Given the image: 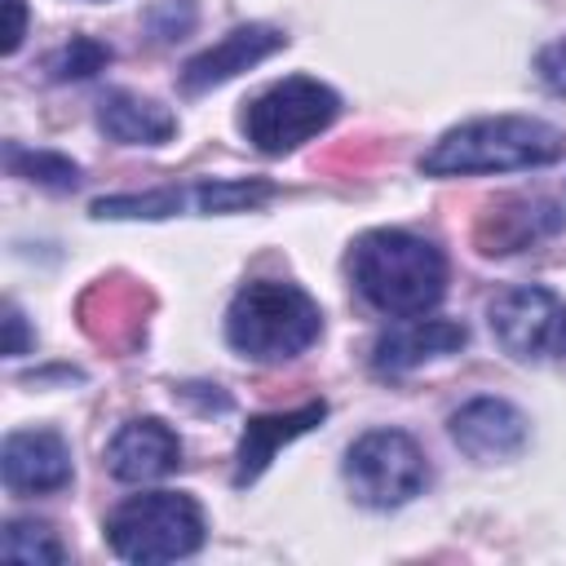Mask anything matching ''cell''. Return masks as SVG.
<instances>
[{"mask_svg": "<svg viewBox=\"0 0 566 566\" xmlns=\"http://www.w3.org/2000/svg\"><path fill=\"white\" fill-rule=\"evenodd\" d=\"M287 44V35L279 27H265V22H248V27H234L230 35H221L212 49L195 53L186 66H181V93H208L226 80H234L239 71L265 62L270 53H279Z\"/></svg>", "mask_w": 566, "mask_h": 566, "instance_id": "30bf717a", "label": "cell"}, {"mask_svg": "<svg viewBox=\"0 0 566 566\" xmlns=\"http://www.w3.org/2000/svg\"><path fill=\"white\" fill-rule=\"evenodd\" d=\"M4 164H9L18 177H27V181H35V186H44V190H57V195L80 186V168H75L66 155H53V150L4 146Z\"/></svg>", "mask_w": 566, "mask_h": 566, "instance_id": "ac0fdd59", "label": "cell"}, {"mask_svg": "<svg viewBox=\"0 0 566 566\" xmlns=\"http://www.w3.org/2000/svg\"><path fill=\"white\" fill-rule=\"evenodd\" d=\"M491 332L500 349L522 363L566 358V301L548 287H509L491 305Z\"/></svg>", "mask_w": 566, "mask_h": 566, "instance_id": "52a82bcc", "label": "cell"}, {"mask_svg": "<svg viewBox=\"0 0 566 566\" xmlns=\"http://www.w3.org/2000/svg\"><path fill=\"white\" fill-rule=\"evenodd\" d=\"M345 482L354 486L358 504L398 509L424 491L429 464H424V451L416 447V438H407L402 429H371L349 447Z\"/></svg>", "mask_w": 566, "mask_h": 566, "instance_id": "8992f818", "label": "cell"}, {"mask_svg": "<svg viewBox=\"0 0 566 566\" xmlns=\"http://www.w3.org/2000/svg\"><path fill=\"white\" fill-rule=\"evenodd\" d=\"M349 274L363 301L394 318H420L447 292V256L407 230H367L349 252Z\"/></svg>", "mask_w": 566, "mask_h": 566, "instance_id": "6da1fadb", "label": "cell"}, {"mask_svg": "<svg viewBox=\"0 0 566 566\" xmlns=\"http://www.w3.org/2000/svg\"><path fill=\"white\" fill-rule=\"evenodd\" d=\"M566 137L531 115H495V119H469L451 133H442L420 168L429 177H455V172H513V168H539L562 159Z\"/></svg>", "mask_w": 566, "mask_h": 566, "instance_id": "7a4b0ae2", "label": "cell"}, {"mask_svg": "<svg viewBox=\"0 0 566 566\" xmlns=\"http://www.w3.org/2000/svg\"><path fill=\"white\" fill-rule=\"evenodd\" d=\"M526 416L504 398H473L451 416V442L473 460H509L526 447Z\"/></svg>", "mask_w": 566, "mask_h": 566, "instance_id": "8fae6325", "label": "cell"}, {"mask_svg": "<svg viewBox=\"0 0 566 566\" xmlns=\"http://www.w3.org/2000/svg\"><path fill=\"white\" fill-rule=\"evenodd\" d=\"M327 416L323 402H305L292 411H270V416H252L243 438H239V455H234V486H248L265 473V464L274 460V451L301 433H310L318 420Z\"/></svg>", "mask_w": 566, "mask_h": 566, "instance_id": "9a60e30c", "label": "cell"}, {"mask_svg": "<svg viewBox=\"0 0 566 566\" xmlns=\"http://www.w3.org/2000/svg\"><path fill=\"white\" fill-rule=\"evenodd\" d=\"M4 354L9 358L27 354V323H22L18 305H4Z\"/></svg>", "mask_w": 566, "mask_h": 566, "instance_id": "7402d4cb", "label": "cell"}, {"mask_svg": "<svg viewBox=\"0 0 566 566\" xmlns=\"http://www.w3.org/2000/svg\"><path fill=\"white\" fill-rule=\"evenodd\" d=\"M469 340L464 323L455 318H407V323H394L376 349H371V367L380 376H407L411 367L438 358V354H451Z\"/></svg>", "mask_w": 566, "mask_h": 566, "instance_id": "5bb4252c", "label": "cell"}, {"mask_svg": "<svg viewBox=\"0 0 566 566\" xmlns=\"http://www.w3.org/2000/svg\"><path fill=\"white\" fill-rule=\"evenodd\" d=\"M0 557L18 562V566H57L66 557V548L57 544V535L44 522H9L0 535Z\"/></svg>", "mask_w": 566, "mask_h": 566, "instance_id": "e0dca14e", "label": "cell"}, {"mask_svg": "<svg viewBox=\"0 0 566 566\" xmlns=\"http://www.w3.org/2000/svg\"><path fill=\"white\" fill-rule=\"evenodd\" d=\"M97 124H102L106 137L128 142V146H164L177 133V119H172L168 106H159L150 97H137L128 88H111L97 102Z\"/></svg>", "mask_w": 566, "mask_h": 566, "instance_id": "2e32d148", "label": "cell"}, {"mask_svg": "<svg viewBox=\"0 0 566 566\" xmlns=\"http://www.w3.org/2000/svg\"><path fill=\"white\" fill-rule=\"evenodd\" d=\"M146 27L155 40H181L195 27V0H159L146 13Z\"/></svg>", "mask_w": 566, "mask_h": 566, "instance_id": "ffe728a7", "label": "cell"}, {"mask_svg": "<svg viewBox=\"0 0 566 566\" xmlns=\"http://www.w3.org/2000/svg\"><path fill=\"white\" fill-rule=\"evenodd\" d=\"M566 230V212L553 199H500L478 221V248L486 256H509Z\"/></svg>", "mask_w": 566, "mask_h": 566, "instance_id": "7c38bea8", "label": "cell"}, {"mask_svg": "<svg viewBox=\"0 0 566 566\" xmlns=\"http://www.w3.org/2000/svg\"><path fill=\"white\" fill-rule=\"evenodd\" d=\"M323 332L314 296L283 279H256L234 292L226 310V340L256 363H283L305 354Z\"/></svg>", "mask_w": 566, "mask_h": 566, "instance_id": "3957f363", "label": "cell"}, {"mask_svg": "<svg viewBox=\"0 0 566 566\" xmlns=\"http://www.w3.org/2000/svg\"><path fill=\"white\" fill-rule=\"evenodd\" d=\"M274 195L270 181H195L164 186L150 195H111L93 203V217H172V212H239Z\"/></svg>", "mask_w": 566, "mask_h": 566, "instance_id": "ba28073f", "label": "cell"}, {"mask_svg": "<svg viewBox=\"0 0 566 566\" xmlns=\"http://www.w3.org/2000/svg\"><path fill=\"white\" fill-rule=\"evenodd\" d=\"M535 71H539L544 88H553V93H562V97H566V40L544 44V49H539V57H535Z\"/></svg>", "mask_w": 566, "mask_h": 566, "instance_id": "44dd1931", "label": "cell"}, {"mask_svg": "<svg viewBox=\"0 0 566 566\" xmlns=\"http://www.w3.org/2000/svg\"><path fill=\"white\" fill-rule=\"evenodd\" d=\"M340 111V97L310 80V75H292V80H279L270 84L243 115V128H248V142L265 155H283V150H296L301 142H310L314 133H323Z\"/></svg>", "mask_w": 566, "mask_h": 566, "instance_id": "5b68a950", "label": "cell"}, {"mask_svg": "<svg viewBox=\"0 0 566 566\" xmlns=\"http://www.w3.org/2000/svg\"><path fill=\"white\" fill-rule=\"evenodd\" d=\"M181 464V442L177 433L155 420V416H142V420H128L111 447H106V469L119 478V482H155L164 473H172Z\"/></svg>", "mask_w": 566, "mask_h": 566, "instance_id": "4fadbf2b", "label": "cell"}, {"mask_svg": "<svg viewBox=\"0 0 566 566\" xmlns=\"http://www.w3.org/2000/svg\"><path fill=\"white\" fill-rule=\"evenodd\" d=\"M106 539L124 562H177L203 544V509L181 491L133 495L106 517Z\"/></svg>", "mask_w": 566, "mask_h": 566, "instance_id": "277c9868", "label": "cell"}, {"mask_svg": "<svg viewBox=\"0 0 566 566\" xmlns=\"http://www.w3.org/2000/svg\"><path fill=\"white\" fill-rule=\"evenodd\" d=\"M4 53H13L18 44H22V35H27V9H22V0H4Z\"/></svg>", "mask_w": 566, "mask_h": 566, "instance_id": "603a6c76", "label": "cell"}, {"mask_svg": "<svg viewBox=\"0 0 566 566\" xmlns=\"http://www.w3.org/2000/svg\"><path fill=\"white\" fill-rule=\"evenodd\" d=\"M0 473L18 495L62 491L71 482V447L53 429H18L0 447Z\"/></svg>", "mask_w": 566, "mask_h": 566, "instance_id": "9c48e42d", "label": "cell"}, {"mask_svg": "<svg viewBox=\"0 0 566 566\" xmlns=\"http://www.w3.org/2000/svg\"><path fill=\"white\" fill-rule=\"evenodd\" d=\"M106 62H111V49L97 44V40H88V35H80V40L62 44V49L49 57V75H53V80H88V75H97Z\"/></svg>", "mask_w": 566, "mask_h": 566, "instance_id": "d6986e66", "label": "cell"}]
</instances>
